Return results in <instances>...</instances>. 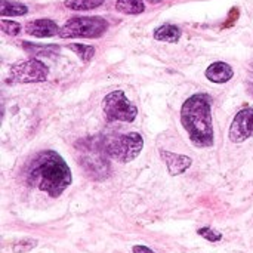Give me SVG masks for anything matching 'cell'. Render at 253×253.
Here are the masks:
<instances>
[{
  "instance_id": "30bf717a",
  "label": "cell",
  "mask_w": 253,
  "mask_h": 253,
  "mask_svg": "<svg viewBox=\"0 0 253 253\" xmlns=\"http://www.w3.org/2000/svg\"><path fill=\"white\" fill-rule=\"evenodd\" d=\"M233 76H234V71L231 65H228L227 62H213L206 70V77L211 82L218 83V84L227 83L228 80L233 79Z\"/></svg>"
},
{
  "instance_id": "d6986e66",
  "label": "cell",
  "mask_w": 253,
  "mask_h": 253,
  "mask_svg": "<svg viewBox=\"0 0 253 253\" xmlns=\"http://www.w3.org/2000/svg\"><path fill=\"white\" fill-rule=\"evenodd\" d=\"M132 251H133V253H156L154 251H151L150 248L142 246V245H136V246H133V248H132Z\"/></svg>"
},
{
  "instance_id": "8992f818",
  "label": "cell",
  "mask_w": 253,
  "mask_h": 253,
  "mask_svg": "<svg viewBox=\"0 0 253 253\" xmlns=\"http://www.w3.org/2000/svg\"><path fill=\"white\" fill-rule=\"evenodd\" d=\"M47 67L39 59H27L12 65L10 76L18 83H36L47 79Z\"/></svg>"
},
{
  "instance_id": "8fae6325",
  "label": "cell",
  "mask_w": 253,
  "mask_h": 253,
  "mask_svg": "<svg viewBox=\"0 0 253 253\" xmlns=\"http://www.w3.org/2000/svg\"><path fill=\"white\" fill-rule=\"evenodd\" d=\"M181 37V30L172 24H165L159 28L154 30V39L160 42H169V43H176Z\"/></svg>"
},
{
  "instance_id": "6da1fadb",
  "label": "cell",
  "mask_w": 253,
  "mask_h": 253,
  "mask_svg": "<svg viewBox=\"0 0 253 253\" xmlns=\"http://www.w3.org/2000/svg\"><path fill=\"white\" fill-rule=\"evenodd\" d=\"M25 182L50 197H59L73 182V175L65 160L52 150L40 151L25 169Z\"/></svg>"
},
{
  "instance_id": "4fadbf2b",
  "label": "cell",
  "mask_w": 253,
  "mask_h": 253,
  "mask_svg": "<svg viewBox=\"0 0 253 253\" xmlns=\"http://www.w3.org/2000/svg\"><path fill=\"white\" fill-rule=\"evenodd\" d=\"M0 12L3 16H21L27 13V6L16 3V1H7V0H1L0 3Z\"/></svg>"
},
{
  "instance_id": "52a82bcc",
  "label": "cell",
  "mask_w": 253,
  "mask_h": 253,
  "mask_svg": "<svg viewBox=\"0 0 253 253\" xmlns=\"http://www.w3.org/2000/svg\"><path fill=\"white\" fill-rule=\"evenodd\" d=\"M228 136H230V141L234 144L245 142L246 139L253 136V108L246 107L236 114L230 126Z\"/></svg>"
},
{
  "instance_id": "e0dca14e",
  "label": "cell",
  "mask_w": 253,
  "mask_h": 253,
  "mask_svg": "<svg viewBox=\"0 0 253 253\" xmlns=\"http://www.w3.org/2000/svg\"><path fill=\"white\" fill-rule=\"evenodd\" d=\"M37 246V240H31V239H27V240H22L19 243H16L13 246V252L15 253H25L30 252L31 249H34Z\"/></svg>"
},
{
  "instance_id": "7a4b0ae2",
  "label": "cell",
  "mask_w": 253,
  "mask_h": 253,
  "mask_svg": "<svg viewBox=\"0 0 253 253\" xmlns=\"http://www.w3.org/2000/svg\"><path fill=\"white\" fill-rule=\"evenodd\" d=\"M181 123L194 147L208 148L213 145L212 99L208 93H196L181 108Z\"/></svg>"
},
{
  "instance_id": "3957f363",
  "label": "cell",
  "mask_w": 253,
  "mask_h": 253,
  "mask_svg": "<svg viewBox=\"0 0 253 253\" xmlns=\"http://www.w3.org/2000/svg\"><path fill=\"white\" fill-rule=\"evenodd\" d=\"M108 28V22L101 16H76L68 19L59 30L62 39H98Z\"/></svg>"
},
{
  "instance_id": "2e32d148",
  "label": "cell",
  "mask_w": 253,
  "mask_h": 253,
  "mask_svg": "<svg viewBox=\"0 0 253 253\" xmlns=\"http://www.w3.org/2000/svg\"><path fill=\"white\" fill-rule=\"evenodd\" d=\"M197 233H199V236H202L205 240H208V242H211V243H216V242L222 240V234H221L219 231L213 230V228H209V227L200 228Z\"/></svg>"
},
{
  "instance_id": "7c38bea8",
  "label": "cell",
  "mask_w": 253,
  "mask_h": 253,
  "mask_svg": "<svg viewBox=\"0 0 253 253\" xmlns=\"http://www.w3.org/2000/svg\"><path fill=\"white\" fill-rule=\"evenodd\" d=\"M116 7L119 12H123L127 15H138V13H142L145 9L142 0H117Z\"/></svg>"
},
{
  "instance_id": "ba28073f",
  "label": "cell",
  "mask_w": 253,
  "mask_h": 253,
  "mask_svg": "<svg viewBox=\"0 0 253 253\" xmlns=\"http://www.w3.org/2000/svg\"><path fill=\"white\" fill-rule=\"evenodd\" d=\"M160 156L165 160V163L168 166V170H169V173L172 176H176V175L184 173L187 169H190V166L193 163V160L188 156L170 153V151H166V150H162L160 151Z\"/></svg>"
},
{
  "instance_id": "5b68a950",
  "label": "cell",
  "mask_w": 253,
  "mask_h": 253,
  "mask_svg": "<svg viewBox=\"0 0 253 253\" xmlns=\"http://www.w3.org/2000/svg\"><path fill=\"white\" fill-rule=\"evenodd\" d=\"M102 110L108 122H133L136 119V107L126 98L122 90L108 93L102 101Z\"/></svg>"
},
{
  "instance_id": "9a60e30c",
  "label": "cell",
  "mask_w": 253,
  "mask_h": 253,
  "mask_svg": "<svg viewBox=\"0 0 253 253\" xmlns=\"http://www.w3.org/2000/svg\"><path fill=\"white\" fill-rule=\"evenodd\" d=\"M68 47L73 52H76L83 62H89L93 58V55H95V49L92 46H87V44H76L74 43V44H70Z\"/></svg>"
},
{
  "instance_id": "277c9868",
  "label": "cell",
  "mask_w": 253,
  "mask_h": 253,
  "mask_svg": "<svg viewBox=\"0 0 253 253\" xmlns=\"http://www.w3.org/2000/svg\"><path fill=\"white\" fill-rule=\"evenodd\" d=\"M142 148H144V139L136 132L111 138L104 145L107 156L119 163H129L135 160L141 154Z\"/></svg>"
},
{
  "instance_id": "5bb4252c",
  "label": "cell",
  "mask_w": 253,
  "mask_h": 253,
  "mask_svg": "<svg viewBox=\"0 0 253 253\" xmlns=\"http://www.w3.org/2000/svg\"><path fill=\"white\" fill-rule=\"evenodd\" d=\"M104 0H65V6L74 10H89L101 6Z\"/></svg>"
},
{
  "instance_id": "9c48e42d",
  "label": "cell",
  "mask_w": 253,
  "mask_h": 253,
  "mask_svg": "<svg viewBox=\"0 0 253 253\" xmlns=\"http://www.w3.org/2000/svg\"><path fill=\"white\" fill-rule=\"evenodd\" d=\"M25 31L30 36L43 39V37H53L56 34H59V28L56 27V24L50 19H36L27 24Z\"/></svg>"
},
{
  "instance_id": "ac0fdd59",
  "label": "cell",
  "mask_w": 253,
  "mask_h": 253,
  "mask_svg": "<svg viewBox=\"0 0 253 253\" xmlns=\"http://www.w3.org/2000/svg\"><path fill=\"white\" fill-rule=\"evenodd\" d=\"M1 31L9 34V36H18V33L21 31V25L18 22L3 19L1 21Z\"/></svg>"
}]
</instances>
